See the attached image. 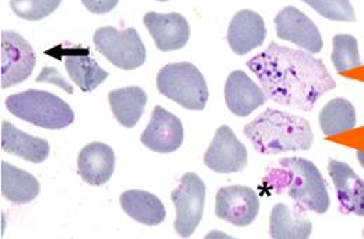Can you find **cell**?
<instances>
[{"mask_svg": "<svg viewBox=\"0 0 364 239\" xmlns=\"http://www.w3.org/2000/svg\"><path fill=\"white\" fill-rule=\"evenodd\" d=\"M247 67L273 102L301 111H311L321 96L336 87L321 59L276 43L250 59Z\"/></svg>", "mask_w": 364, "mask_h": 239, "instance_id": "6da1fadb", "label": "cell"}, {"mask_svg": "<svg viewBox=\"0 0 364 239\" xmlns=\"http://www.w3.org/2000/svg\"><path fill=\"white\" fill-rule=\"evenodd\" d=\"M244 135L258 152L267 155L307 151L314 142V133L307 119L273 108H268L247 123Z\"/></svg>", "mask_w": 364, "mask_h": 239, "instance_id": "7a4b0ae2", "label": "cell"}, {"mask_svg": "<svg viewBox=\"0 0 364 239\" xmlns=\"http://www.w3.org/2000/svg\"><path fill=\"white\" fill-rule=\"evenodd\" d=\"M268 189L287 194L306 210L323 214L331 206L326 184L318 168L304 158H283L264 179Z\"/></svg>", "mask_w": 364, "mask_h": 239, "instance_id": "3957f363", "label": "cell"}, {"mask_svg": "<svg viewBox=\"0 0 364 239\" xmlns=\"http://www.w3.org/2000/svg\"><path fill=\"white\" fill-rule=\"evenodd\" d=\"M4 104L13 116L49 130L65 129L75 121L70 105L46 91L27 90L11 94L6 98Z\"/></svg>", "mask_w": 364, "mask_h": 239, "instance_id": "277c9868", "label": "cell"}, {"mask_svg": "<svg viewBox=\"0 0 364 239\" xmlns=\"http://www.w3.org/2000/svg\"><path fill=\"white\" fill-rule=\"evenodd\" d=\"M157 89L183 108L202 111L209 99V90L203 74L188 62L166 65L157 74Z\"/></svg>", "mask_w": 364, "mask_h": 239, "instance_id": "5b68a950", "label": "cell"}, {"mask_svg": "<svg viewBox=\"0 0 364 239\" xmlns=\"http://www.w3.org/2000/svg\"><path fill=\"white\" fill-rule=\"evenodd\" d=\"M92 43L105 59L122 70H135L146 62L147 52L135 28L101 27L95 31Z\"/></svg>", "mask_w": 364, "mask_h": 239, "instance_id": "8992f818", "label": "cell"}, {"mask_svg": "<svg viewBox=\"0 0 364 239\" xmlns=\"http://www.w3.org/2000/svg\"><path fill=\"white\" fill-rule=\"evenodd\" d=\"M205 199V182L193 172L185 174L178 187L171 191V200L177 210L176 231L181 238H189L200 224Z\"/></svg>", "mask_w": 364, "mask_h": 239, "instance_id": "52a82bcc", "label": "cell"}, {"mask_svg": "<svg viewBox=\"0 0 364 239\" xmlns=\"http://www.w3.org/2000/svg\"><path fill=\"white\" fill-rule=\"evenodd\" d=\"M1 48V67L0 79L1 89L26 82L37 63L33 47L14 31H1L0 35Z\"/></svg>", "mask_w": 364, "mask_h": 239, "instance_id": "ba28073f", "label": "cell"}, {"mask_svg": "<svg viewBox=\"0 0 364 239\" xmlns=\"http://www.w3.org/2000/svg\"><path fill=\"white\" fill-rule=\"evenodd\" d=\"M203 162L218 174L241 172L248 164V151L237 139L232 129L223 125L216 130L212 143L205 152Z\"/></svg>", "mask_w": 364, "mask_h": 239, "instance_id": "9c48e42d", "label": "cell"}, {"mask_svg": "<svg viewBox=\"0 0 364 239\" xmlns=\"http://www.w3.org/2000/svg\"><path fill=\"white\" fill-rule=\"evenodd\" d=\"M276 35L280 40L293 43L310 53H319L323 47L318 27L301 10L287 6L274 17Z\"/></svg>", "mask_w": 364, "mask_h": 239, "instance_id": "30bf717a", "label": "cell"}, {"mask_svg": "<svg viewBox=\"0 0 364 239\" xmlns=\"http://www.w3.org/2000/svg\"><path fill=\"white\" fill-rule=\"evenodd\" d=\"M259 199L248 187L231 185L216 194V216L235 227L252 224L259 213Z\"/></svg>", "mask_w": 364, "mask_h": 239, "instance_id": "8fae6325", "label": "cell"}, {"mask_svg": "<svg viewBox=\"0 0 364 239\" xmlns=\"http://www.w3.org/2000/svg\"><path fill=\"white\" fill-rule=\"evenodd\" d=\"M140 142L154 152L170 154L177 151L183 142L181 121L163 106H154L150 122L141 133Z\"/></svg>", "mask_w": 364, "mask_h": 239, "instance_id": "7c38bea8", "label": "cell"}, {"mask_svg": "<svg viewBox=\"0 0 364 239\" xmlns=\"http://www.w3.org/2000/svg\"><path fill=\"white\" fill-rule=\"evenodd\" d=\"M143 23L159 50H178L188 44L191 30L186 18L180 13L160 14L150 11L144 14Z\"/></svg>", "mask_w": 364, "mask_h": 239, "instance_id": "4fadbf2b", "label": "cell"}, {"mask_svg": "<svg viewBox=\"0 0 364 239\" xmlns=\"http://www.w3.org/2000/svg\"><path fill=\"white\" fill-rule=\"evenodd\" d=\"M328 171L335 185L341 211L364 217L363 179L346 162L338 160H329Z\"/></svg>", "mask_w": 364, "mask_h": 239, "instance_id": "5bb4252c", "label": "cell"}, {"mask_svg": "<svg viewBox=\"0 0 364 239\" xmlns=\"http://www.w3.org/2000/svg\"><path fill=\"white\" fill-rule=\"evenodd\" d=\"M225 99L230 112L235 116L247 118L269 98L245 72L234 70L228 74Z\"/></svg>", "mask_w": 364, "mask_h": 239, "instance_id": "9a60e30c", "label": "cell"}, {"mask_svg": "<svg viewBox=\"0 0 364 239\" xmlns=\"http://www.w3.org/2000/svg\"><path fill=\"white\" fill-rule=\"evenodd\" d=\"M267 38L264 18L252 10H240L232 17L228 30V43L231 50L240 56L259 48Z\"/></svg>", "mask_w": 364, "mask_h": 239, "instance_id": "2e32d148", "label": "cell"}, {"mask_svg": "<svg viewBox=\"0 0 364 239\" xmlns=\"http://www.w3.org/2000/svg\"><path fill=\"white\" fill-rule=\"evenodd\" d=\"M115 171V152L105 143L94 142L82 148L77 158L80 178L92 187L107 184Z\"/></svg>", "mask_w": 364, "mask_h": 239, "instance_id": "e0dca14e", "label": "cell"}, {"mask_svg": "<svg viewBox=\"0 0 364 239\" xmlns=\"http://www.w3.org/2000/svg\"><path fill=\"white\" fill-rule=\"evenodd\" d=\"M1 150L33 164H41L49 157L50 145L44 139L27 135L13 126L11 122L3 121Z\"/></svg>", "mask_w": 364, "mask_h": 239, "instance_id": "ac0fdd59", "label": "cell"}, {"mask_svg": "<svg viewBox=\"0 0 364 239\" xmlns=\"http://www.w3.org/2000/svg\"><path fill=\"white\" fill-rule=\"evenodd\" d=\"M65 67L69 77L83 93H90L107 80L109 73L91 59L89 49L75 47L65 52Z\"/></svg>", "mask_w": 364, "mask_h": 239, "instance_id": "d6986e66", "label": "cell"}, {"mask_svg": "<svg viewBox=\"0 0 364 239\" xmlns=\"http://www.w3.org/2000/svg\"><path fill=\"white\" fill-rule=\"evenodd\" d=\"M0 191L11 203L27 204L38 197L41 187L34 175L3 161L0 164Z\"/></svg>", "mask_w": 364, "mask_h": 239, "instance_id": "ffe728a7", "label": "cell"}, {"mask_svg": "<svg viewBox=\"0 0 364 239\" xmlns=\"http://www.w3.org/2000/svg\"><path fill=\"white\" fill-rule=\"evenodd\" d=\"M122 210L137 223L144 226H159L166 220L163 201L146 191H127L119 197Z\"/></svg>", "mask_w": 364, "mask_h": 239, "instance_id": "44dd1931", "label": "cell"}, {"mask_svg": "<svg viewBox=\"0 0 364 239\" xmlns=\"http://www.w3.org/2000/svg\"><path fill=\"white\" fill-rule=\"evenodd\" d=\"M109 105L114 113V118L128 129H132L140 121L144 106L147 104V94L143 89L131 86L119 90H112L108 94Z\"/></svg>", "mask_w": 364, "mask_h": 239, "instance_id": "7402d4cb", "label": "cell"}, {"mask_svg": "<svg viewBox=\"0 0 364 239\" xmlns=\"http://www.w3.org/2000/svg\"><path fill=\"white\" fill-rule=\"evenodd\" d=\"M358 125L356 109L345 98H333L319 112V126L325 136H335L355 129Z\"/></svg>", "mask_w": 364, "mask_h": 239, "instance_id": "603a6c76", "label": "cell"}, {"mask_svg": "<svg viewBox=\"0 0 364 239\" xmlns=\"http://www.w3.org/2000/svg\"><path fill=\"white\" fill-rule=\"evenodd\" d=\"M269 233L273 239H307L311 237L313 224L310 220L293 218L290 209L279 203L271 213Z\"/></svg>", "mask_w": 364, "mask_h": 239, "instance_id": "cb8c5ba5", "label": "cell"}, {"mask_svg": "<svg viewBox=\"0 0 364 239\" xmlns=\"http://www.w3.org/2000/svg\"><path fill=\"white\" fill-rule=\"evenodd\" d=\"M332 44V63L338 73H345L348 70L360 67L362 60L359 55V45L353 35L338 34L333 37Z\"/></svg>", "mask_w": 364, "mask_h": 239, "instance_id": "d4e9b609", "label": "cell"}, {"mask_svg": "<svg viewBox=\"0 0 364 239\" xmlns=\"http://www.w3.org/2000/svg\"><path fill=\"white\" fill-rule=\"evenodd\" d=\"M60 3L62 0H10V7L17 17L38 21L50 16Z\"/></svg>", "mask_w": 364, "mask_h": 239, "instance_id": "484cf974", "label": "cell"}, {"mask_svg": "<svg viewBox=\"0 0 364 239\" xmlns=\"http://www.w3.org/2000/svg\"><path fill=\"white\" fill-rule=\"evenodd\" d=\"M311 6L319 16L332 21H356L350 0H301Z\"/></svg>", "mask_w": 364, "mask_h": 239, "instance_id": "4316f807", "label": "cell"}, {"mask_svg": "<svg viewBox=\"0 0 364 239\" xmlns=\"http://www.w3.org/2000/svg\"><path fill=\"white\" fill-rule=\"evenodd\" d=\"M37 83H53L58 87L63 89L68 94H73V89L72 86L58 73V70L55 67H44L43 73L36 79Z\"/></svg>", "mask_w": 364, "mask_h": 239, "instance_id": "83f0119b", "label": "cell"}, {"mask_svg": "<svg viewBox=\"0 0 364 239\" xmlns=\"http://www.w3.org/2000/svg\"><path fill=\"white\" fill-rule=\"evenodd\" d=\"M119 0H82L85 7L94 14H107L118 6Z\"/></svg>", "mask_w": 364, "mask_h": 239, "instance_id": "f1b7e54d", "label": "cell"}, {"mask_svg": "<svg viewBox=\"0 0 364 239\" xmlns=\"http://www.w3.org/2000/svg\"><path fill=\"white\" fill-rule=\"evenodd\" d=\"M358 160H359V162H360V165L364 168V151L363 150H358Z\"/></svg>", "mask_w": 364, "mask_h": 239, "instance_id": "f546056e", "label": "cell"}, {"mask_svg": "<svg viewBox=\"0 0 364 239\" xmlns=\"http://www.w3.org/2000/svg\"><path fill=\"white\" fill-rule=\"evenodd\" d=\"M157 1H167V0H157Z\"/></svg>", "mask_w": 364, "mask_h": 239, "instance_id": "4dcf8cb0", "label": "cell"}, {"mask_svg": "<svg viewBox=\"0 0 364 239\" xmlns=\"http://www.w3.org/2000/svg\"><path fill=\"white\" fill-rule=\"evenodd\" d=\"M363 237H364V230H363Z\"/></svg>", "mask_w": 364, "mask_h": 239, "instance_id": "1f68e13d", "label": "cell"}]
</instances>
